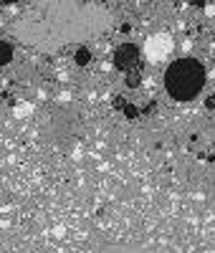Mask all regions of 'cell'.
Instances as JSON below:
<instances>
[{"label":"cell","instance_id":"1","mask_svg":"<svg viewBox=\"0 0 215 253\" xmlns=\"http://www.w3.org/2000/svg\"><path fill=\"white\" fill-rule=\"evenodd\" d=\"M112 13L84 0H38L15 20L13 36L28 48L51 53L74 41L94 38L112 26Z\"/></svg>","mask_w":215,"mask_h":253},{"label":"cell","instance_id":"2","mask_svg":"<svg viewBox=\"0 0 215 253\" xmlns=\"http://www.w3.org/2000/svg\"><path fill=\"white\" fill-rule=\"evenodd\" d=\"M205 66L198 58H177L165 71V89L175 101H192L205 86Z\"/></svg>","mask_w":215,"mask_h":253},{"label":"cell","instance_id":"3","mask_svg":"<svg viewBox=\"0 0 215 253\" xmlns=\"http://www.w3.org/2000/svg\"><path fill=\"white\" fill-rule=\"evenodd\" d=\"M139 63V48L134 43H122L117 51H114V66L122 69V71H129Z\"/></svg>","mask_w":215,"mask_h":253},{"label":"cell","instance_id":"4","mask_svg":"<svg viewBox=\"0 0 215 253\" xmlns=\"http://www.w3.org/2000/svg\"><path fill=\"white\" fill-rule=\"evenodd\" d=\"M96 253H157V251H147V248H134V246H109L101 248Z\"/></svg>","mask_w":215,"mask_h":253},{"label":"cell","instance_id":"5","mask_svg":"<svg viewBox=\"0 0 215 253\" xmlns=\"http://www.w3.org/2000/svg\"><path fill=\"white\" fill-rule=\"evenodd\" d=\"M13 61V46L8 41H0V66H8Z\"/></svg>","mask_w":215,"mask_h":253},{"label":"cell","instance_id":"6","mask_svg":"<svg viewBox=\"0 0 215 253\" xmlns=\"http://www.w3.org/2000/svg\"><path fill=\"white\" fill-rule=\"evenodd\" d=\"M74 61L79 63V66H89V63H91V51L86 48V46L76 48V53H74Z\"/></svg>","mask_w":215,"mask_h":253},{"label":"cell","instance_id":"7","mask_svg":"<svg viewBox=\"0 0 215 253\" xmlns=\"http://www.w3.org/2000/svg\"><path fill=\"white\" fill-rule=\"evenodd\" d=\"M124 114H127L129 119H134V117L139 114V109H137V107H132V104H124Z\"/></svg>","mask_w":215,"mask_h":253},{"label":"cell","instance_id":"8","mask_svg":"<svg viewBox=\"0 0 215 253\" xmlns=\"http://www.w3.org/2000/svg\"><path fill=\"white\" fill-rule=\"evenodd\" d=\"M205 107H208V109H210V112H213V109H215V94H210V96H208V99H205Z\"/></svg>","mask_w":215,"mask_h":253},{"label":"cell","instance_id":"9","mask_svg":"<svg viewBox=\"0 0 215 253\" xmlns=\"http://www.w3.org/2000/svg\"><path fill=\"white\" fill-rule=\"evenodd\" d=\"M137 84H139V79H137V76H129V81H127V86H132V89H134Z\"/></svg>","mask_w":215,"mask_h":253},{"label":"cell","instance_id":"10","mask_svg":"<svg viewBox=\"0 0 215 253\" xmlns=\"http://www.w3.org/2000/svg\"><path fill=\"white\" fill-rule=\"evenodd\" d=\"M192 5H195V8H205V0H192Z\"/></svg>","mask_w":215,"mask_h":253},{"label":"cell","instance_id":"11","mask_svg":"<svg viewBox=\"0 0 215 253\" xmlns=\"http://www.w3.org/2000/svg\"><path fill=\"white\" fill-rule=\"evenodd\" d=\"M13 3H18V0H0V5H13Z\"/></svg>","mask_w":215,"mask_h":253}]
</instances>
